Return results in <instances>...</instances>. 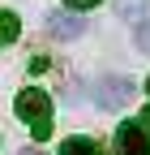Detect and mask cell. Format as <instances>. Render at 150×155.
Instances as JSON below:
<instances>
[{
	"instance_id": "cell-1",
	"label": "cell",
	"mask_w": 150,
	"mask_h": 155,
	"mask_svg": "<svg viewBox=\"0 0 150 155\" xmlns=\"http://www.w3.org/2000/svg\"><path fill=\"white\" fill-rule=\"evenodd\" d=\"M17 116L30 125V134H34V142H43L47 134H52V95L47 91H34V86H26L22 95H17Z\"/></svg>"
},
{
	"instance_id": "cell-2",
	"label": "cell",
	"mask_w": 150,
	"mask_h": 155,
	"mask_svg": "<svg viewBox=\"0 0 150 155\" xmlns=\"http://www.w3.org/2000/svg\"><path fill=\"white\" fill-rule=\"evenodd\" d=\"M95 95H99V104L103 108H124L129 99H133V78H120V73H107V78H99L95 82Z\"/></svg>"
},
{
	"instance_id": "cell-3",
	"label": "cell",
	"mask_w": 150,
	"mask_h": 155,
	"mask_svg": "<svg viewBox=\"0 0 150 155\" xmlns=\"http://www.w3.org/2000/svg\"><path fill=\"white\" fill-rule=\"evenodd\" d=\"M116 155H150V129L142 121L116 125Z\"/></svg>"
},
{
	"instance_id": "cell-4",
	"label": "cell",
	"mask_w": 150,
	"mask_h": 155,
	"mask_svg": "<svg viewBox=\"0 0 150 155\" xmlns=\"http://www.w3.org/2000/svg\"><path fill=\"white\" fill-rule=\"evenodd\" d=\"M82 30H86V22L73 17V13H52L47 17V35L52 39H82Z\"/></svg>"
},
{
	"instance_id": "cell-5",
	"label": "cell",
	"mask_w": 150,
	"mask_h": 155,
	"mask_svg": "<svg viewBox=\"0 0 150 155\" xmlns=\"http://www.w3.org/2000/svg\"><path fill=\"white\" fill-rule=\"evenodd\" d=\"M60 155H103V147L95 138H64L60 142Z\"/></svg>"
},
{
	"instance_id": "cell-6",
	"label": "cell",
	"mask_w": 150,
	"mask_h": 155,
	"mask_svg": "<svg viewBox=\"0 0 150 155\" xmlns=\"http://www.w3.org/2000/svg\"><path fill=\"white\" fill-rule=\"evenodd\" d=\"M111 9L120 17H129V22H142L146 17V0H111Z\"/></svg>"
},
{
	"instance_id": "cell-7",
	"label": "cell",
	"mask_w": 150,
	"mask_h": 155,
	"mask_svg": "<svg viewBox=\"0 0 150 155\" xmlns=\"http://www.w3.org/2000/svg\"><path fill=\"white\" fill-rule=\"evenodd\" d=\"M13 39H17V13L0 9V48H5V43H13Z\"/></svg>"
},
{
	"instance_id": "cell-8",
	"label": "cell",
	"mask_w": 150,
	"mask_h": 155,
	"mask_svg": "<svg viewBox=\"0 0 150 155\" xmlns=\"http://www.w3.org/2000/svg\"><path fill=\"white\" fill-rule=\"evenodd\" d=\"M137 48L150 52V17H142V26H137Z\"/></svg>"
},
{
	"instance_id": "cell-9",
	"label": "cell",
	"mask_w": 150,
	"mask_h": 155,
	"mask_svg": "<svg viewBox=\"0 0 150 155\" xmlns=\"http://www.w3.org/2000/svg\"><path fill=\"white\" fill-rule=\"evenodd\" d=\"M64 5H69V9H95L99 0H64Z\"/></svg>"
},
{
	"instance_id": "cell-10",
	"label": "cell",
	"mask_w": 150,
	"mask_h": 155,
	"mask_svg": "<svg viewBox=\"0 0 150 155\" xmlns=\"http://www.w3.org/2000/svg\"><path fill=\"white\" fill-rule=\"evenodd\" d=\"M142 125H146V129H150V104H146V112H142Z\"/></svg>"
},
{
	"instance_id": "cell-11",
	"label": "cell",
	"mask_w": 150,
	"mask_h": 155,
	"mask_svg": "<svg viewBox=\"0 0 150 155\" xmlns=\"http://www.w3.org/2000/svg\"><path fill=\"white\" fill-rule=\"evenodd\" d=\"M17 155H43V151H17Z\"/></svg>"
},
{
	"instance_id": "cell-12",
	"label": "cell",
	"mask_w": 150,
	"mask_h": 155,
	"mask_svg": "<svg viewBox=\"0 0 150 155\" xmlns=\"http://www.w3.org/2000/svg\"><path fill=\"white\" fill-rule=\"evenodd\" d=\"M146 91H150V82H146Z\"/></svg>"
}]
</instances>
